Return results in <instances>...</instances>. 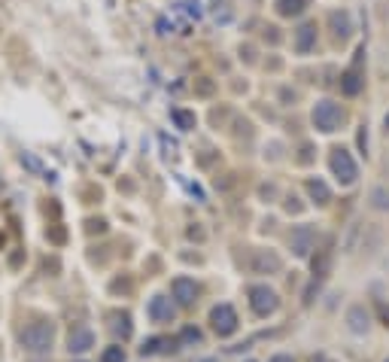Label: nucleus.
<instances>
[{"label":"nucleus","instance_id":"nucleus-1","mask_svg":"<svg viewBox=\"0 0 389 362\" xmlns=\"http://www.w3.org/2000/svg\"><path fill=\"white\" fill-rule=\"evenodd\" d=\"M18 344L28 354H49L55 347V323L49 320H37V323H28L18 332Z\"/></svg>","mask_w":389,"mask_h":362},{"label":"nucleus","instance_id":"nucleus-2","mask_svg":"<svg viewBox=\"0 0 389 362\" xmlns=\"http://www.w3.org/2000/svg\"><path fill=\"white\" fill-rule=\"evenodd\" d=\"M247 296H250V308H252L255 317H271V314H277V310H280V296L274 293L268 284L250 286Z\"/></svg>","mask_w":389,"mask_h":362},{"label":"nucleus","instance_id":"nucleus-3","mask_svg":"<svg viewBox=\"0 0 389 362\" xmlns=\"http://www.w3.org/2000/svg\"><path fill=\"white\" fill-rule=\"evenodd\" d=\"M313 125L320 132H337L344 125V110L335 104V100H320L313 107Z\"/></svg>","mask_w":389,"mask_h":362},{"label":"nucleus","instance_id":"nucleus-4","mask_svg":"<svg viewBox=\"0 0 389 362\" xmlns=\"http://www.w3.org/2000/svg\"><path fill=\"white\" fill-rule=\"evenodd\" d=\"M210 326H213V332H216L219 338H231L234 332H238V326H240L238 310L222 301V305H216V308L210 310Z\"/></svg>","mask_w":389,"mask_h":362},{"label":"nucleus","instance_id":"nucleus-5","mask_svg":"<svg viewBox=\"0 0 389 362\" xmlns=\"http://www.w3.org/2000/svg\"><path fill=\"white\" fill-rule=\"evenodd\" d=\"M332 174L341 180V186H353L356 177H359V168H356L353 156L347 149H335L332 153Z\"/></svg>","mask_w":389,"mask_h":362},{"label":"nucleus","instance_id":"nucleus-6","mask_svg":"<svg viewBox=\"0 0 389 362\" xmlns=\"http://www.w3.org/2000/svg\"><path fill=\"white\" fill-rule=\"evenodd\" d=\"M146 314L152 323H173L177 320V301L168 296H152L146 305Z\"/></svg>","mask_w":389,"mask_h":362},{"label":"nucleus","instance_id":"nucleus-7","mask_svg":"<svg viewBox=\"0 0 389 362\" xmlns=\"http://www.w3.org/2000/svg\"><path fill=\"white\" fill-rule=\"evenodd\" d=\"M313 244H316V228H313V226H295V228H292L289 247H292V253L298 256V259H307V256H310Z\"/></svg>","mask_w":389,"mask_h":362},{"label":"nucleus","instance_id":"nucleus-8","mask_svg":"<svg viewBox=\"0 0 389 362\" xmlns=\"http://www.w3.org/2000/svg\"><path fill=\"white\" fill-rule=\"evenodd\" d=\"M170 293H173V301H177L180 308H192L194 301H198V296H201V286L194 284L192 277H177L170 284Z\"/></svg>","mask_w":389,"mask_h":362},{"label":"nucleus","instance_id":"nucleus-9","mask_svg":"<svg viewBox=\"0 0 389 362\" xmlns=\"http://www.w3.org/2000/svg\"><path fill=\"white\" fill-rule=\"evenodd\" d=\"M250 268H252V274H277V271L283 268V262H280V256L274 253V250H252Z\"/></svg>","mask_w":389,"mask_h":362},{"label":"nucleus","instance_id":"nucleus-10","mask_svg":"<svg viewBox=\"0 0 389 362\" xmlns=\"http://www.w3.org/2000/svg\"><path fill=\"white\" fill-rule=\"evenodd\" d=\"M95 347V332H91L88 326H74L67 335V350L70 354H88V350Z\"/></svg>","mask_w":389,"mask_h":362},{"label":"nucleus","instance_id":"nucleus-11","mask_svg":"<svg viewBox=\"0 0 389 362\" xmlns=\"http://www.w3.org/2000/svg\"><path fill=\"white\" fill-rule=\"evenodd\" d=\"M347 329H350L353 335H368V332H371V314L365 310V305H353L347 310Z\"/></svg>","mask_w":389,"mask_h":362},{"label":"nucleus","instance_id":"nucleus-12","mask_svg":"<svg viewBox=\"0 0 389 362\" xmlns=\"http://www.w3.org/2000/svg\"><path fill=\"white\" fill-rule=\"evenodd\" d=\"M362 86H365V79H362V70H359V62H356L347 74L341 76V88H344V95H359L362 92Z\"/></svg>","mask_w":389,"mask_h":362},{"label":"nucleus","instance_id":"nucleus-13","mask_svg":"<svg viewBox=\"0 0 389 362\" xmlns=\"http://www.w3.org/2000/svg\"><path fill=\"white\" fill-rule=\"evenodd\" d=\"M313 46H316V25H301L298 31H295V49H298L301 55H307Z\"/></svg>","mask_w":389,"mask_h":362},{"label":"nucleus","instance_id":"nucleus-14","mask_svg":"<svg viewBox=\"0 0 389 362\" xmlns=\"http://www.w3.org/2000/svg\"><path fill=\"white\" fill-rule=\"evenodd\" d=\"M307 195L313 198V204H316V207H325V204L332 201V189L325 186L320 177H316V180H307Z\"/></svg>","mask_w":389,"mask_h":362},{"label":"nucleus","instance_id":"nucleus-15","mask_svg":"<svg viewBox=\"0 0 389 362\" xmlns=\"http://www.w3.org/2000/svg\"><path fill=\"white\" fill-rule=\"evenodd\" d=\"M329 25H332V31H335V37H350V31H353V25H350V16L347 13H332L329 16Z\"/></svg>","mask_w":389,"mask_h":362},{"label":"nucleus","instance_id":"nucleus-16","mask_svg":"<svg viewBox=\"0 0 389 362\" xmlns=\"http://www.w3.org/2000/svg\"><path fill=\"white\" fill-rule=\"evenodd\" d=\"M161 347H170V341L168 338H149V341H143L140 356H156V354H161ZM173 350H177V347H173Z\"/></svg>","mask_w":389,"mask_h":362},{"label":"nucleus","instance_id":"nucleus-17","mask_svg":"<svg viewBox=\"0 0 389 362\" xmlns=\"http://www.w3.org/2000/svg\"><path fill=\"white\" fill-rule=\"evenodd\" d=\"M201 341H204V332L198 326H186L180 332V344L182 347H194V344H201Z\"/></svg>","mask_w":389,"mask_h":362},{"label":"nucleus","instance_id":"nucleus-18","mask_svg":"<svg viewBox=\"0 0 389 362\" xmlns=\"http://www.w3.org/2000/svg\"><path fill=\"white\" fill-rule=\"evenodd\" d=\"M304 4H307V0H280L277 13L280 16H298V13H304Z\"/></svg>","mask_w":389,"mask_h":362},{"label":"nucleus","instance_id":"nucleus-19","mask_svg":"<svg viewBox=\"0 0 389 362\" xmlns=\"http://www.w3.org/2000/svg\"><path fill=\"white\" fill-rule=\"evenodd\" d=\"M371 207L374 210H389V189H383V186L371 189Z\"/></svg>","mask_w":389,"mask_h":362},{"label":"nucleus","instance_id":"nucleus-20","mask_svg":"<svg viewBox=\"0 0 389 362\" xmlns=\"http://www.w3.org/2000/svg\"><path fill=\"white\" fill-rule=\"evenodd\" d=\"M329 268H332V256L325 253V250L320 256H313V274L316 277H325V274H329Z\"/></svg>","mask_w":389,"mask_h":362},{"label":"nucleus","instance_id":"nucleus-21","mask_svg":"<svg viewBox=\"0 0 389 362\" xmlns=\"http://www.w3.org/2000/svg\"><path fill=\"white\" fill-rule=\"evenodd\" d=\"M112 332H116L122 341H128V338H131V317H128V314L116 317V326H112Z\"/></svg>","mask_w":389,"mask_h":362},{"label":"nucleus","instance_id":"nucleus-22","mask_svg":"<svg viewBox=\"0 0 389 362\" xmlns=\"http://www.w3.org/2000/svg\"><path fill=\"white\" fill-rule=\"evenodd\" d=\"M100 362H125V347H119V344L107 347L104 354H100Z\"/></svg>","mask_w":389,"mask_h":362},{"label":"nucleus","instance_id":"nucleus-23","mask_svg":"<svg viewBox=\"0 0 389 362\" xmlns=\"http://www.w3.org/2000/svg\"><path fill=\"white\" fill-rule=\"evenodd\" d=\"M173 119H177V125L186 128V132H189V128H194V116L186 113V110H173Z\"/></svg>","mask_w":389,"mask_h":362},{"label":"nucleus","instance_id":"nucleus-24","mask_svg":"<svg viewBox=\"0 0 389 362\" xmlns=\"http://www.w3.org/2000/svg\"><path fill=\"white\" fill-rule=\"evenodd\" d=\"M377 317H381V323L389 329V305L386 301H377Z\"/></svg>","mask_w":389,"mask_h":362},{"label":"nucleus","instance_id":"nucleus-25","mask_svg":"<svg viewBox=\"0 0 389 362\" xmlns=\"http://www.w3.org/2000/svg\"><path fill=\"white\" fill-rule=\"evenodd\" d=\"M268 362H295V359H292L289 354H274V356H271Z\"/></svg>","mask_w":389,"mask_h":362},{"label":"nucleus","instance_id":"nucleus-26","mask_svg":"<svg viewBox=\"0 0 389 362\" xmlns=\"http://www.w3.org/2000/svg\"><path fill=\"white\" fill-rule=\"evenodd\" d=\"M310 153H313V149H310V146H304V149H301V162H310V158H313Z\"/></svg>","mask_w":389,"mask_h":362},{"label":"nucleus","instance_id":"nucleus-27","mask_svg":"<svg viewBox=\"0 0 389 362\" xmlns=\"http://www.w3.org/2000/svg\"><path fill=\"white\" fill-rule=\"evenodd\" d=\"M201 362H219L216 356H207V359H201Z\"/></svg>","mask_w":389,"mask_h":362},{"label":"nucleus","instance_id":"nucleus-28","mask_svg":"<svg viewBox=\"0 0 389 362\" xmlns=\"http://www.w3.org/2000/svg\"><path fill=\"white\" fill-rule=\"evenodd\" d=\"M383 362H389V356H386V359H383Z\"/></svg>","mask_w":389,"mask_h":362},{"label":"nucleus","instance_id":"nucleus-29","mask_svg":"<svg viewBox=\"0 0 389 362\" xmlns=\"http://www.w3.org/2000/svg\"><path fill=\"white\" fill-rule=\"evenodd\" d=\"M250 362H252V359H250Z\"/></svg>","mask_w":389,"mask_h":362}]
</instances>
